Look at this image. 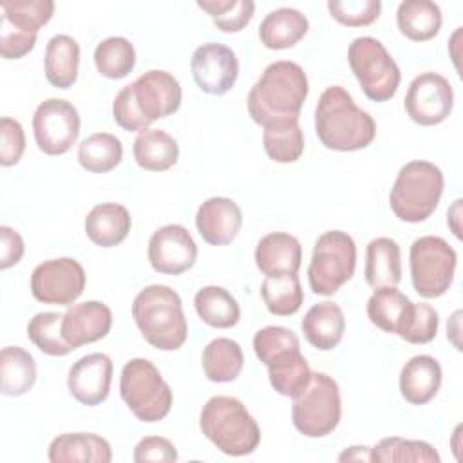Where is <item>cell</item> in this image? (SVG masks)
Segmentation results:
<instances>
[{"label": "cell", "mask_w": 463, "mask_h": 463, "mask_svg": "<svg viewBox=\"0 0 463 463\" xmlns=\"http://www.w3.org/2000/svg\"><path fill=\"white\" fill-rule=\"evenodd\" d=\"M181 98L183 90L177 78L166 71L152 69L116 94L112 118L127 132H143L156 119L177 112Z\"/></svg>", "instance_id": "cell-1"}, {"label": "cell", "mask_w": 463, "mask_h": 463, "mask_svg": "<svg viewBox=\"0 0 463 463\" xmlns=\"http://www.w3.org/2000/svg\"><path fill=\"white\" fill-rule=\"evenodd\" d=\"M309 83L304 69L288 60L269 63L248 92V114L262 127L298 119Z\"/></svg>", "instance_id": "cell-2"}, {"label": "cell", "mask_w": 463, "mask_h": 463, "mask_svg": "<svg viewBox=\"0 0 463 463\" xmlns=\"http://www.w3.org/2000/svg\"><path fill=\"white\" fill-rule=\"evenodd\" d=\"M315 132L326 148L354 152L373 143L376 123L369 112L356 107L353 96L344 87L331 85L318 98Z\"/></svg>", "instance_id": "cell-3"}, {"label": "cell", "mask_w": 463, "mask_h": 463, "mask_svg": "<svg viewBox=\"0 0 463 463\" xmlns=\"http://www.w3.org/2000/svg\"><path fill=\"white\" fill-rule=\"evenodd\" d=\"M132 317L143 338L156 349L175 351L188 336L181 297L168 286L150 284L132 302Z\"/></svg>", "instance_id": "cell-4"}, {"label": "cell", "mask_w": 463, "mask_h": 463, "mask_svg": "<svg viewBox=\"0 0 463 463\" xmlns=\"http://www.w3.org/2000/svg\"><path fill=\"white\" fill-rule=\"evenodd\" d=\"M203 434L226 456H248L260 443V429L244 403L233 396H213L201 411Z\"/></svg>", "instance_id": "cell-5"}, {"label": "cell", "mask_w": 463, "mask_h": 463, "mask_svg": "<svg viewBox=\"0 0 463 463\" xmlns=\"http://www.w3.org/2000/svg\"><path fill=\"white\" fill-rule=\"evenodd\" d=\"M445 179L430 161L403 165L391 188L389 204L392 213L405 222L427 221L438 208Z\"/></svg>", "instance_id": "cell-6"}, {"label": "cell", "mask_w": 463, "mask_h": 463, "mask_svg": "<svg viewBox=\"0 0 463 463\" xmlns=\"http://www.w3.org/2000/svg\"><path fill=\"white\" fill-rule=\"evenodd\" d=\"M119 394L132 414L145 423L163 420L172 409V389L146 358H132L123 365Z\"/></svg>", "instance_id": "cell-7"}, {"label": "cell", "mask_w": 463, "mask_h": 463, "mask_svg": "<svg viewBox=\"0 0 463 463\" xmlns=\"http://www.w3.org/2000/svg\"><path fill=\"white\" fill-rule=\"evenodd\" d=\"M342 416L338 383L326 373H311L307 385L293 398L291 420L295 429L307 438L331 434Z\"/></svg>", "instance_id": "cell-8"}, {"label": "cell", "mask_w": 463, "mask_h": 463, "mask_svg": "<svg viewBox=\"0 0 463 463\" xmlns=\"http://www.w3.org/2000/svg\"><path fill=\"white\" fill-rule=\"evenodd\" d=\"M356 268V244L353 237L342 230L324 232L315 246L307 268L309 288L317 295H335Z\"/></svg>", "instance_id": "cell-9"}, {"label": "cell", "mask_w": 463, "mask_h": 463, "mask_svg": "<svg viewBox=\"0 0 463 463\" xmlns=\"http://www.w3.org/2000/svg\"><path fill=\"white\" fill-rule=\"evenodd\" d=\"M347 60L364 94L378 103L389 101L400 87V67L383 43L373 36L354 38L347 51Z\"/></svg>", "instance_id": "cell-10"}, {"label": "cell", "mask_w": 463, "mask_h": 463, "mask_svg": "<svg viewBox=\"0 0 463 463\" xmlns=\"http://www.w3.org/2000/svg\"><path fill=\"white\" fill-rule=\"evenodd\" d=\"M458 255L441 237L423 235L416 239L409 251L411 280L416 293L423 298H438L454 282Z\"/></svg>", "instance_id": "cell-11"}, {"label": "cell", "mask_w": 463, "mask_h": 463, "mask_svg": "<svg viewBox=\"0 0 463 463\" xmlns=\"http://www.w3.org/2000/svg\"><path fill=\"white\" fill-rule=\"evenodd\" d=\"M33 132L38 148L47 156H61L71 150L80 136L78 109L60 98L42 101L33 116Z\"/></svg>", "instance_id": "cell-12"}, {"label": "cell", "mask_w": 463, "mask_h": 463, "mask_svg": "<svg viewBox=\"0 0 463 463\" xmlns=\"http://www.w3.org/2000/svg\"><path fill=\"white\" fill-rule=\"evenodd\" d=\"M83 289V266L71 257L43 260L31 273V293L43 304L69 306L80 298Z\"/></svg>", "instance_id": "cell-13"}, {"label": "cell", "mask_w": 463, "mask_h": 463, "mask_svg": "<svg viewBox=\"0 0 463 463\" xmlns=\"http://www.w3.org/2000/svg\"><path fill=\"white\" fill-rule=\"evenodd\" d=\"M403 105L414 123L421 127L439 125L454 107L452 85L438 72H421L411 81Z\"/></svg>", "instance_id": "cell-14"}, {"label": "cell", "mask_w": 463, "mask_h": 463, "mask_svg": "<svg viewBox=\"0 0 463 463\" xmlns=\"http://www.w3.org/2000/svg\"><path fill=\"white\" fill-rule=\"evenodd\" d=\"M190 69L194 81L203 92L222 96L237 81L239 60L230 47L208 42L194 51Z\"/></svg>", "instance_id": "cell-15"}, {"label": "cell", "mask_w": 463, "mask_h": 463, "mask_svg": "<svg viewBox=\"0 0 463 463\" xmlns=\"http://www.w3.org/2000/svg\"><path fill=\"white\" fill-rule=\"evenodd\" d=\"M197 260V244L181 224L157 228L148 241V262L163 275H181Z\"/></svg>", "instance_id": "cell-16"}, {"label": "cell", "mask_w": 463, "mask_h": 463, "mask_svg": "<svg viewBox=\"0 0 463 463\" xmlns=\"http://www.w3.org/2000/svg\"><path fill=\"white\" fill-rule=\"evenodd\" d=\"M112 382V360L103 353H90L72 364L67 376L69 392L83 405L94 407L107 400Z\"/></svg>", "instance_id": "cell-17"}, {"label": "cell", "mask_w": 463, "mask_h": 463, "mask_svg": "<svg viewBox=\"0 0 463 463\" xmlns=\"http://www.w3.org/2000/svg\"><path fill=\"white\" fill-rule=\"evenodd\" d=\"M110 327L112 311L107 304L98 300L72 304L63 313L61 320V335L72 349L105 338Z\"/></svg>", "instance_id": "cell-18"}, {"label": "cell", "mask_w": 463, "mask_h": 463, "mask_svg": "<svg viewBox=\"0 0 463 463\" xmlns=\"http://www.w3.org/2000/svg\"><path fill=\"white\" fill-rule=\"evenodd\" d=\"M195 226L203 241L212 246H224L239 235L242 212L233 199L210 197L199 206L195 213Z\"/></svg>", "instance_id": "cell-19"}, {"label": "cell", "mask_w": 463, "mask_h": 463, "mask_svg": "<svg viewBox=\"0 0 463 463\" xmlns=\"http://www.w3.org/2000/svg\"><path fill=\"white\" fill-rule=\"evenodd\" d=\"M302 262V246L286 232L264 235L255 248V264L266 277L297 273Z\"/></svg>", "instance_id": "cell-20"}, {"label": "cell", "mask_w": 463, "mask_h": 463, "mask_svg": "<svg viewBox=\"0 0 463 463\" xmlns=\"http://www.w3.org/2000/svg\"><path fill=\"white\" fill-rule=\"evenodd\" d=\"M441 365L430 354H416L400 373V392L412 405L429 403L441 387Z\"/></svg>", "instance_id": "cell-21"}, {"label": "cell", "mask_w": 463, "mask_h": 463, "mask_svg": "<svg viewBox=\"0 0 463 463\" xmlns=\"http://www.w3.org/2000/svg\"><path fill=\"white\" fill-rule=\"evenodd\" d=\"M51 463H110V443L92 432H65L49 445Z\"/></svg>", "instance_id": "cell-22"}, {"label": "cell", "mask_w": 463, "mask_h": 463, "mask_svg": "<svg viewBox=\"0 0 463 463\" xmlns=\"http://www.w3.org/2000/svg\"><path fill=\"white\" fill-rule=\"evenodd\" d=\"M300 329L315 349L331 351L340 344L345 331L344 311L335 302H318L307 309Z\"/></svg>", "instance_id": "cell-23"}, {"label": "cell", "mask_w": 463, "mask_h": 463, "mask_svg": "<svg viewBox=\"0 0 463 463\" xmlns=\"http://www.w3.org/2000/svg\"><path fill=\"white\" fill-rule=\"evenodd\" d=\"M264 365L268 367L271 387L282 396L295 398L311 378V369L300 353V345L284 347L273 353Z\"/></svg>", "instance_id": "cell-24"}, {"label": "cell", "mask_w": 463, "mask_h": 463, "mask_svg": "<svg viewBox=\"0 0 463 463\" xmlns=\"http://www.w3.org/2000/svg\"><path fill=\"white\" fill-rule=\"evenodd\" d=\"M132 228V217L123 204H96L85 217L87 237L101 248H112L123 242Z\"/></svg>", "instance_id": "cell-25"}, {"label": "cell", "mask_w": 463, "mask_h": 463, "mask_svg": "<svg viewBox=\"0 0 463 463\" xmlns=\"http://www.w3.org/2000/svg\"><path fill=\"white\" fill-rule=\"evenodd\" d=\"M414 309V302L409 300L396 286L378 288L367 300V317L371 324L385 333L398 335L405 329Z\"/></svg>", "instance_id": "cell-26"}, {"label": "cell", "mask_w": 463, "mask_h": 463, "mask_svg": "<svg viewBox=\"0 0 463 463\" xmlns=\"http://www.w3.org/2000/svg\"><path fill=\"white\" fill-rule=\"evenodd\" d=\"M307 18L293 7H279L264 16L259 25V38L266 49L282 51L297 45L307 33Z\"/></svg>", "instance_id": "cell-27"}, {"label": "cell", "mask_w": 463, "mask_h": 463, "mask_svg": "<svg viewBox=\"0 0 463 463\" xmlns=\"http://www.w3.org/2000/svg\"><path fill=\"white\" fill-rule=\"evenodd\" d=\"M364 277L374 289L398 286L402 280V251L396 241L376 237L367 244Z\"/></svg>", "instance_id": "cell-28"}, {"label": "cell", "mask_w": 463, "mask_h": 463, "mask_svg": "<svg viewBox=\"0 0 463 463\" xmlns=\"http://www.w3.org/2000/svg\"><path fill=\"white\" fill-rule=\"evenodd\" d=\"M134 159L148 172H165L172 168L179 159L177 141L165 130L146 128L134 139Z\"/></svg>", "instance_id": "cell-29"}, {"label": "cell", "mask_w": 463, "mask_h": 463, "mask_svg": "<svg viewBox=\"0 0 463 463\" xmlns=\"http://www.w3.org/2000/svg\"><path fill=\"white\" fill-rule=\"evenodd\" d=\"M80 45L69 34H56L45 47V78L56 89H69L78 80Z\"/></svg>", "instance_id": "cell-30"}, {"label": "cell", "mask_w": 463, "mask_h": 463, "mask_svg": "<svg viewBox=\"0 0 463 463\" xmlns=\"http://www.w3.org/2000/svg\"><path fill=\"white\" fill-rule=\"evenodd\" d=\"M396 24L405 38L427 42L441 29V9L430 0H405L398 5Z\"/></svg>", "instance_id": "cell-31"}, {"label": "cell", "mask_w": 463, "mask_h": 463, "mask_svg": "<svg viewBox=\"0 0 463 463\" xmlns=\"http://www.w3.org/2000/svg\"><path fill=\"white\" fill-rule=\"evenodd\" d=\"M36 382V364L24 347L7 345L0 351V391L4 396H22Z\"/></svg>", "instance_id": "cell-32"}, {"label": "cell", "mask_w": 463, "mask_h": 463, "mask_svg": "<svg viewBox=\"0 0 463 463\" xmlns=\"http://www.w3.org/2000/svg\"><path fill=\"white\" fill-rule=\"evenodd\" d=\"M194 306L199 318L210 327L228 329L241 318V307L235 297L221 286H204L194 297Z\"/></svg>", "instance_id": "cell-33"}, {"label": "cell", "mask_w": 463, "mask_h": 463, "mask_svg": "<svg viewBox=\"0 0 463 463\" xmlns=\"http://www.w3.org/2000/svg\"><path fill=\"white\" fill-rule=\"evenodd\" d=\"M203 371L210 382H233L244 365L241 345L232 338H215L203 349Z\"/></svg>", "instance_id": "cell-34"}, {"label": "cell", "mask_w": 463, "mask_h": 463, "mask_svg": "<svg viewBox=\"0 0 463 463\" xmlns=\"http://www.w3.org/2000/svg\"><path fill=\"white\" fill-rule=\"evenodd\" d=\"M123 157L121 141L109 132H96L85 137L78 146V163L92 174L114 170Z\"/></svg>", "instance_id": "cell-35"}, {"label": "cell", "mask_w": 463, "mask_h": 463, "mask_svg": "<svg viewBox=\"0 0 463 463\" xmlns=\"http://www.w3.org/2000/svg\"><path fill=\"white\" fill-rule=\"evenodd\" d=\"M262 145L269 159L277 163H295L304 152V132L298 119L277 121L264 127Z\"/></svg>", "instance_id": "cell-36"}, {"label": "cell", "mask_w": 463, "mask_h": 463, "mask_svg": "<svg viewBox=\"0 0 463 463\" xmlns=\"http://www.w3.org/2000/svg\"><path fill=\"white\" fill-rule=\"evenodd\" d=\"M260 297L268 311L277 317L295 315L304 302V291L297 273L266 277L260 284Z\"/></svg>", "instance_id": "cell-37"}, {"label": "cell", "mask_w": 463, "mask_h": 463, "mask_svg": "<svg viewBox=\"0 0 463 463\" xmlns=\"http://www.w3.org/2000/svg\"><path fill=\"white\" fill-rule=\"evenodd\" d=\"M94 65L98 72L109 80L128 76L136 65V49L123 36H110L94 49Z\"/></svg>", "instance_id": "cell-38"}, {"label": "cell", "mask_w": 463, "mask_h": 463, "mask_svg": "<svg viewBox=\"0 0 463 463\" xmlns=\"http://www.w3.org/2000/svg\"><path fill=\"white\" fill-rule=\"evenodd\" d=\"M371 461L376 463H439L441 458L436 449L421 439H403L398 436L383 438L374 449H371Z\"/></svg>", "instance_id": "cell-39"}, {"label": "cell", "mask_w": 463, "mask_h": 463, "mask_svg": "<svg viewBox=\"0 0 463 463\" xmlns=\"http://www.w3.org/2000/svg\"><path fill=\"white\" fill-rule=\"evenodd\" d=\"M63 315L54 311L36 313L27 324L29 340L49 356H65L74 351L61 335Z\"/></svg>", "instance_id": "cell-40"}, {"label": "cell", "mask_w": 463, "mask_h": 463, "mask_svg": "<svg viewBox=\"0 0 463 463\" xmlns=\"http://www.w3.org/2000/svg\"><path fill=\"white\" fill-rule=\"evenodd\" d=\"M2 18L13 27L38 34V31L52 18V0H5L0 4Z\"/></svg>", "instance_id": "cell-41"}, {"label": "cell", "mask_w": 463, "mask_h": 463, "mask_svg": "<svg viewBox=\"0 0 463 463\" xmlns=\"http://www.w3.org/2000/svg\"><path fill=\"white\" fill-rule=\"evenodd\" d=\"M197 7L206 11L222 33L242 31L255 13V2L251 0H197Z\"/></svg>", "instance_id": "cell-42"}, {"label": "cell", "mask_w": 463, "mask_h": 463, "mask_svg": "<svg viewBox=\"0 0 463 463\" xmlns=\"http://www.w3.org/2000/svg\"><path fill=\"white\" fill-rule=\"evenodd\" d=\"M327 9L331 16L347 27L371 25L382 11L380 0H329Z\"/></svg>", "instance_id": "cell-43"}, {"label": "cell", "mask_w": 463, "mask_h": 463, "mask_svg": "<svg viewBox=\"0 0 463 463\" xmlns=\"http://www.w3.org/2000/svg\"><path fill=\"white\" fill-rule=\"evenodd\" d=\"M439 326V317L438 311L425 304H414L412 315L405 326V329L400 333V338H403L409 344H429L434 340Z\"/></svg>", "instance_id": "cell-44"}, {"label": "cell", "mask_w": 463, "mask_h": 463, "mask_svg": "<svg viewBox=\"0 0 463 463\" xmlns=\"http://www.w3.org/2000/svg\"><path fill=\"white\" fill-rule=\"evenodd\" d=\"M25 150V134L22 125L4 116L0 119V165L13 166L16 165Z\"/></svg>", "instance_id": "cell-45"}, {"label": "cell", "mask_w": 463, "mask_h": 463, "mask_svg": "<svg viewBox=\"0 0 463 463\" xmlns=\"http://www.w3.org/2000/svg\"><path fill=\"white\" fill-rule=\"evenodd\" d=\"M36 43V34L20 31L7 24L4 18L0 20V54L5 60H18L33 51Z\"/></svg>", "instance_id": "cell-46"}, {"label": "cell", "mask_w": 463, "mask_h": 463, "mask_svg": "<svg viewBox=\"0 0 463 463\" xmlns=\"http://www.w3.org/2000/svg\"><path fill=\"white\" fill-rule=\"evenodd\" d=\"M134 461H177V450L174 443L161 436H146L134 447Z\"/></svg>", "instance_id": "cell-47"}, {"label": "cell", "mask_w": 463, "mask_h": 463, "mask_svg": "<svg viewBox=\"0 0 463 463\" xmlns=\"http://www.w3.org/2000/svg\"><path fill=\"white\" fill-rule=\"evenodd\" d=\"M24 241L20 233L9 226H0V269H7L24 257Z\"/></svg>", "instance_id": "cell-48"}, {"label": "cell", "mask_w": 463, "mask_h": 463, "mask_svg": "<svg viewBox=\"0 0 463 463\" xmlns=\"http://www.w3.org/2000/svg\"><path fill=\"white\" fill-rule=\"evenodd\" d=\"M371 461V449L369 447H349L340 456L338 461Z\"/></svg>", "instance_id": "cell-49"}]
</instances>
